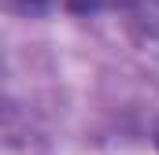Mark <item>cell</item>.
<instances>
[{
    "instance_id": "cell-3",
    "label": "cell",
    "mask_w": 159,
    "mask_h": 155,
    "mask_svg": "<svg viewBox=\"0 0 159 155\" xmlns=\"http://www.w3.org/2000/svg\"><path fill=\"white\" fill-rule=\"evenodd\" d=\"M156 144H159V129H156Z\"/></svg>"
},
{
    "instance_id": "cell-2",
    "label": "cell",
    "mask_w": 159,
    "mask_h": 155,
    "mask_svg": "<svg viewBox=\"0 0 159 155\" xmlns=\"http://www.w3.org/2000/svg\"><path fill=\"white\" fill-rule=\"evenodd\" d=\"M104 0H70V7H78V11H93V7H100Z\"/></svg>"
},
{
    "instance_id": "cell-1",
    "label": "cell",
    "mask_w": 159,
    "mask_h": 155,
    "mask_svg": "<svg viewBox=\"0 0 159 155\" xmlns=\"http://www.w3.org/2000/svg\"><path fill=\"white\" fill-rule=\"evenodd\" d=\"M4 11H15V15H44L52 7V0H0Z\"/></svg>"
}]
</instances>
